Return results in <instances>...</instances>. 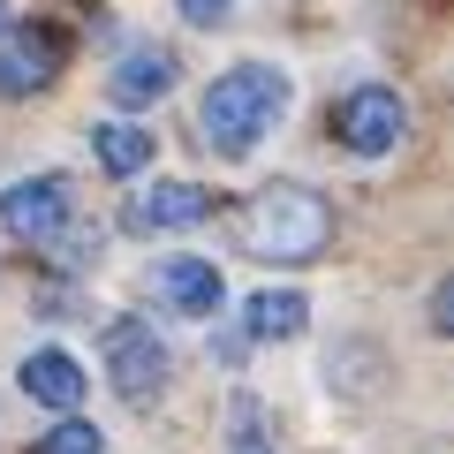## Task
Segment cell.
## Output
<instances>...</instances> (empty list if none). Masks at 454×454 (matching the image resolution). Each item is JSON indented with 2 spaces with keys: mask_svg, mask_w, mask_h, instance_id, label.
Segmentation results:
<instances>
[{
  "mask_svg": "<svg viewBox=\"0 0 454 454\" xmlns=\"http://www.w3.org/2000/svg\"><path fill=\"white\" fill-rule=\"evenodd\" d=\"M333 235V212H325L318 190H295V182H265L258 197L243 205V250L273 265H303L325 250Z\"/></svg>",
  "mask_w": 454,
  "mask_h": 454,
  "instance_id": "cell-1",
  "label": "cell"
},
{
  "mask_svg": "<svg viewBox=\"0 0 454 454\" xmlns=\"http://www.w3.org/2000/svg\"><path fill=\"white\" fill-rule=\"evenodd\" d=\"M280 114H288V76H280V68H265V61H243V68H227V76H212L197 121H205V145L250 152V145L280 121Z\"/></svg>",
  "mask_w": 454,
  "mask_h": 454,
  "instance_id": "cell-2",
  "label": "cell"
},
{
  "mask_svg": "<svg viewBox=\"0 0 454 454\" xmlns=\"http://www.w3.org/2000/svg\"><path fill=\"white\" fill-rule=\"evenodd\" d=\"M68 212H76L68 175L16 182V190L0 197V220H8V235H23V243H61V235H68Z\"/></svg>",
  "mask_w": 454,
  "mask_h": 454,
  "instance_id": "cell-3",
  "label": "cell"
},
{
  "mask_svg": "<svg viewBox=\"0 0 454 454\" xmlns=\"http://www.w3.org/2000/svg\"><path fill=\"white\" fill-rule=\"evenodd\" d=\"M333 129H340L348 152H394L402 129H409V106H402V91H387V83H364V91L340 98Z\"/></svg>",
  "mask_w": 454,
  "mask_h": 454,
  "instance_id": "cell-4",
  "label": "cell"
},
{
  "mask_svg": "<svg viewBox=\"0 0 454 454\" xmlns=\"http://www.w3.org/2000/svg\"><path fill=\"white\" fill-rule=\"evenodd\" d=\"M106 372H114V394L121 402H152L167 387V348L152 340V325H137V318L106 325Z\"/></svg>",
  "mask_w": 454,
  "mask_h": 454,
  "instance_id": "cell-5",
  "label": "cell"
},
{
  "mask_svg": "<svg viewBox=\"0 0 454 454\" xmlns=\"http://www.w3.org/2000/svg\"><path fill=\"white\" fill-rule=\"evenodd\" d=\"M61 61H68V38L53 23H31V31H16L0 46V91H38V83H53Z\"/></svg>",
  "mask_w": 454,
  "mask_h": 454,
  "instance_id": "cell-6",
  "label": "cell"
},
{
  "mask_svg": "<svg viewBox=\"0 0 454 454\" xmlns=\"http://www.w3.org/2000/svg\"><path fill=\"white\" fill-rule=\"evenodd\" d=\"M106 91L121 98V106H152V98L175 91V53L167 46H129L121 61L106 68Z\"/></svg>",
  "mask_w": 454,
  "mask_h": 454,
  "instance_id": "cell-7",
  "label": "cell"
},
{
  "mask_svg": "<svg viewBox=\"0 0 454 454\" xmlns=\"http://www.w3.org/2000/svg\"><path fill=\"white\" fill-rule=\"evenodd\" d=\"M212 212V190H197V182H152V190L129 197V227H197Z\"/></svg>",
  "mask_w": 454,
  "mask_h": 454,
  "instance_id": "cell-8",
  "label": "cell"
},
{
  "mask_svg": "<svg viewBox=\"0 0 454 454\" xmlns=\"http://www.w3.org/2000/svg\"><path fill=\"white\" fill-rule=\"evenodd\" d=\"M160 288H167V303H175L182 318H212V310L227 303L220 265H205V258H167L160 265Z\"/></svg>",
  "mask_w": 454,
  "mask_h": 454,
  "instance_id": "cell-9",
  "label": "cell"
},
{
  "mask_svg": "<svg viewBox=\"0 0 454 454\" xmlns=\"http://www.w3.org/2000/svg\"><path fill=\"white\" fill-rule=\"evenodd\" d=\"M23 394L46 409H76L83 402V372L76 356H61V348H38V356H23Z\"/></svg>",
  "mask_w": 454,
  "mask_h": 454,
  "instance_id": "cell-10",
  "label": "cell"
},
{
  "mask_svg": "<svg viewBox=\"0 0 454 454\" xmlns=\"http://www.w3.org/2000/svg\"><path fill=\"white\" fill-rule=\"evenodd\" d=\"M303 318H310V303H303V295H288V288H265V295H250V333H258V340H295V333H303Z\"/></svg>",
  "mask_w": 454,
  "mask_h": 454,
  "instance_id": "cell-11",
  "label": "cell"
},
{
  "mask_svg": "<svg viewBox=\"0 0 454 454\" xmlns=\"http://www.w3.org/2000/svg\"><path fill=\"white\" fill-rule=\"evenodd\" d=\"M98 160H106V175H137V167H152V129L98 121Z\"/></svg>",
  "mask_w": 454,
  "mask_h": 454,
  "instance_id": "cell-12",
  "label": "cell"
},
{
  "mask_svg": "<svg viewBox=\"0 0 454 454\" xmlns=\"http://www.w3.org/2000/svg\"><path fill=\"white\" fill-rule=\"evenodd\" d=\"M38 454H98V432H91V424H76V417H68L61 432H46V439H38Z\"/></svg>",
  "mask_w": 454,
  "mask_h": 454,
  "instance_id": "cell-13",
  "label": "cell"
},
{
  "mask_svg": "<svg viewBox=\"0 0 454 454\" xmlns=\"http://www.w3.org/2000/svg\"><path fill=\"white\" fill-rule=\"evenodd\" d=\"M227 454H273L258 439V402H235V439H227Z\"/></svg>",
  "mask_w": 454,
  "mask_h": 454,
  "instance_id": "cell-14",
  "label": "cell"
},
{
  "mask_svg": "<svg viewBox=\"0 0 454 454\" xmlns=\"http://www.w3.org/2000/svg\"><path fill=\"white\" fill-rule=\"evenodd\" d=\"M175 8H182V23H220L235 0H175Z\"/></svg>",
  "mask_w": 454,
  "mask_h": 454,
  "instance_id": "cell-15",
  "label": "cell"
},
{
  "mask_svg": "<svg viewBox=\"0 0 454 454\" xmlns=\"http://www.w3.org/2000/svg\"><path fill=\"white\" fill-rule=\"evenodd\" d=\"M0 23H8V0H0Z\"/></svg>",
  "mask_w": 454,
  "mask_h": 454,
  "instance_id": "cell-16",
  "label": "cell"
}]
</instances>
